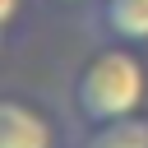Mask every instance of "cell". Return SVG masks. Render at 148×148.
<instances>
[{
    "label": "cell",
    "instance_id": "cell-1",
    "mask_svg": "<svg viewBox=\"0 0 148 148\" xmlns=\"http://www.w3.org/2000/svg\"><path fill=\"white\" fill-rule=\"evenodd\" d=\"M143 92H148L143 60L134 51H125V46L97 51L79 69V79H74V102H79V116L88 125H106V120H120V116H139Z\"/></svg>",
    "mask_w": 148,
    "mask_h": 148
},
{
    "label": "cell",
    "instance_id": "cell-2",
    "mask_svg": "<svg viewBox=\"0 0 148 148\" xmlns=\"http://www.w3.org/2000/svg\"><path fill=\"white\" fill-rule=\"evenodd\" d=\"M0 148H56V130L37 106L5 97L0 102Z\"/></svg>",
    "mask_w": 148,
    "mask_h": 148
},
{
    "label": "cell",
    "instance_id": "cell-3",
    "mask_svg": "<svg viewBox=\"0 0 148 148\" xmlns=\"http://www.w3.org/2000/svg\"><path fill=\"white\" fill-rule=\"evenodd\" d=\"M97 18L116 42H148V0H102Z\"/></svg>",
    "mask_w": 148,
    "mask_h": 148
},
{
    "label": "cell",
    "instance_id": "cell-4",
    "mask_svg": "<svg viewBox=\"0 0 148 148\" xmlns=\"http://www.w3.org/2000/svg\"><path fill=\"white\" fill-rule=\"evenodd\" d=\"M83 148H148V120L143 116H120V120H106L97 125Z\"/></svg>",
    "mask_w": 148,
    "mask_h": 148
},
{
    "label": "cell",
    "instance_id": "cell-5",
    "mask_svg": "<svg viewBox=\"0 0 148 148\" xmlns=\"http://www.w3.org/2000/svg\"><path fill=\"white\" fill-rule=\"evenodd\" d=\"M18 5H23V0H0V23H5V28L18 23Z\"/></svg>",
    "mask_w": 148,
    "mask_h": 148
}]
</instances>
